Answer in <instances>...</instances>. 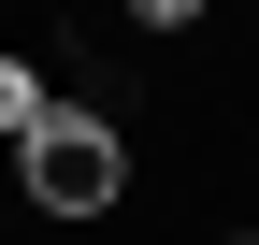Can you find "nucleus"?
<instances>
[{"label": "nucleus", "instance_id": "nucleus-3", "mask_svg": "<svg viewBox=\"0 0 259 245\" xmlns=\"http://www.w3.org/2000/svg\"><path fill=\"white\" fill-rule=\"evenodd\" d=\"M115 15H130V29H144V44H173V29H202V15H216V0H115Z\"/></svg>", "mask_w": 259, "mask_h": 245}, {"label": "nucleus", "instance_id": "nucleus-1", "mask_svg": "<svg viewBox=\"0 0 259 245\" xmlns=\"http://www.w3.org/2000/svg\"><path fill=\"white\" fill-rule=\"evenodd\" d=\"M15 202H29L44 231H101L115 202H130V130H115L101 101H58L44 130L15 144Z\"/></svg>", "mask_w": 259, "mask_h": 245}, {"label": "nucleus", "instance_id": "nucleus-2", "mask_svg": "<svg viewBox=\"0 0 259 245\" xmlns=\"http://www.w3.org/2000/svg\"><path fill=\"white\" fill-rule=\"evenodd\" d=\"M44 115H58V87H44V72H29V58H15V44H0V144H29V130H44Z\"/></svg>", "mask_w": 259, "mask_h": 245}, {"label": "nucleus", "instance_id": "nucleus-4", "mask_svg": "<svg viewBox=\"0 0 259 245\" xmlns=\"http://www.w3.org/2000/svg\"><path fill=\"white\" fill-rule=\"evenodd\" d=\"M216 245H259V231H216Z\"/></svg>", "mask_w": 259, "mask_h": 245}]
</instances>
